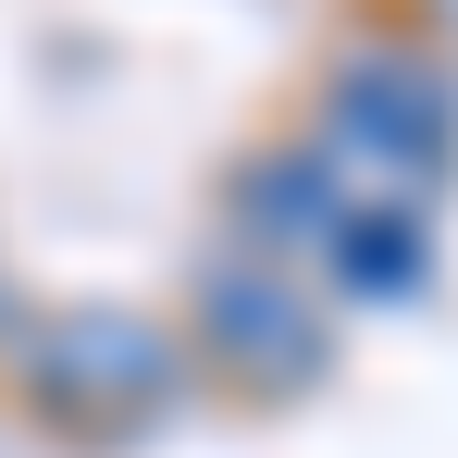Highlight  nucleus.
Instances as JSON below:
<instances>
[{"label":"nucleus","instance_id":"obj_3","mask_svg":"<svg viewBox=\"0 0 458 458\" xmlns=\"http://www.w3.org/2000/svg\"><path fill=\"white\" fill-rule=\"evenodd\" d=\"M199 384H224L248 409H298L335 384V298L310 285L298 260H248V248H211L186 273V310H174Z\"/></svg>","mask_w":458,"mask_h":458},{"label":"nucleus","instance_id":"obj_2","mask_svg":"<svg viewBox=\"0 0 458 458\" xmlns=\"http://www.w3.org/2000/svg\"><path fill=\"white\" fill-rule=\"evenodd\" d=\"M298 137L335 161L347 199L434 211L458 186V63H446V38H421L409 13L335 25L322 63H310V124Z\"/></svg>","mask_w":458,"mask_h":458},{"label":"nucleus","instance_id":"obj_1","mask_svg":"<svg viewBox=\"0 0 458 458\" xmlns=\"http://www.w3.org/2000/svg\"><path fill=\"white\" fill-rule=\"evenodd\" d=\"M0 372H13V409L75 458H137L199 409V360H186L174 310H137V298L25 310L13 347H0Z\"/></svg>","mask_w":458,"mask_h":458},{"label":"nucleus","instance_id":"obj_6","mask_svg":"<svg viewBox=\"0 0 458 458\" xmlns=\"http://www.w3.org/2000/svg\"><path fill=\"white\" fill-rule=\"evenodd\" d=\"M25 310H38V298H25V285L0 273V347H13V322H25Z\"/></svg>","mask_w":458,"mask_h":458},{"label":"nucleus","instance_id":"obj_4","mask_svg":"<svg viewBox=\"0 0 458 458\" xmlns=\"http://www.w3.org/2000/svg\"><path fill=\"white\" fill-rule=\"evenodd\" d=\"M211 199H224V248H248V260H298V273H310V248H322V224L347 211L335 161L310 149V137H260V149H235Z\"/></svg>","mask_w":458,"mask_h":458},{"label":"nucleus","instance_id":"obj_5","mask_svg":"<svg viewBox=\"0 0 458 458\" xmlns=\"http://www.w3.org/2000/svg\"><path fill=\"white\" fill-rule=\"evenodd\" d=\"M310 285L335 310H421L434 298V211H396V199H347L322 248H310Z\"/></svg>","mask_w":458,"mask_h":458}]
</instances>
